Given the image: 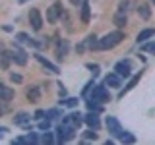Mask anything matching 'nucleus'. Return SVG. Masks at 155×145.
<instances>
[{"label": "nucleus", "instance_id": "nucleus-1", "mask_svg": "<svg viewBox=\"0 0 155 145\" xmlns=\"http://www.w3.org/2000/svg\"><path fill=\"white\" fill-rule=\"evenodd\" d=\"M120 41H124V33L122 31H113L97 43V48H99V50H109V48H114L116 45H120Z\"/></svg>", "mask_w": 155, "mask_h": 145}, {"label": "nucleus", "instance_id": "nucleus-2", "mask_svg": "<svg viewBox=\"0 0 155 145\" xmlns=\"http://www.w3.org/2000/svg\"><path fill=\"white\" fill-rule=\"evenodd\" d=\"M56 134H58V143H66V141H72L76 135V130L70 128V126L66 124H60L56 128Z\"/></svg>", "mask_w": 155, "mask_h": 145}, {"label": "nucleus", "instance_id": "nucleus-3", "mask_svg": "<svg viewBox=\"0 0 155 145\" xmlns=\"http://www.w3.org/2000/svg\"><path fill=\"white\" fill-rule=\"evenodd\" d=\"M91 101H97V103H107V101H110L107 87L105 85H93V95H91Z\"/></svg>", "mask_w": 155, "mask_h": 145}, {"label": "nucleus", "instance_id": "nucleus-4", "mask_svg": "<svg viewBox=\"0 0 155 145\" xmlns=\"http://www.w3.org/2000/svg\"><path fill=\"white\" fill-rule=\"evenodd\" d=\"M62 10H64V8H62V2H54L51 8L47 10V21L48 23H56L58 18L62 16Z\"/></svg>", "mask_w": 155, "mask_h": 145}, {"label": "nucleus", "instance_id": "nucleus-5", "mask_svg": "<svg viewBox=\"0 0 155 145\" xmlns=\"http://www.w3.org/2000/svg\"><path fill=\"white\" fill-rule=\"evenodd\" d=\"M81 122H84V116H81L80 112H72V114H68V116H64V118H62V124L70 126V128H74V130L80 128Z\"/></svg>", "mask_w": 155, "mask_h": 145}, {"label": "nucleus", "instance_id": "nucleus-6", "mask_svg": "<svg viewBox=\"0 0 155 145\" xmlns=\"http://www.w3.org/2000/svg\"><path fill=\"white\" fill-rule=\"evenodd\" d=\"M107 130H109V134L114 135V137H120V134H122V126H120V122L114 116H109V118H107Z\"/></svg>", "mask_w": 155, "mask_h": 145}, {"label": "nucleus", "instance_id": "nucleus-7", "mask_svg": "<svg viewBox=\"0 0 155 145\" xmlns=\"http://www.w3.org/2000/svg\"><path fill=\"white\" fill-rule=\"evenodd\" d=\"M29 23H31V27L35 29V31H41L43 18H41V12H39L37 8H31V12H29Z\"/></svg>", "mask_w": 155, "mask_h": 145}, {"label": "nucleus", "instance_id": "nucleus-8", "mask_svg": "<svg viewBox=\"0 0 155 145\" xmlns=\"http://www.w3.org/2000/svg\"><path fill=\"white\" fill-rule=\"evenodd\" d=\"M12 62H16L18 66H25L27 64V54L25 50H21L18 45H14V50H12Z\"/></svg>", "mask_w": 155, "mask_h": 145}, {"label": "nucleus", "instance_id": "nucleus-9", "mask_svg": "<svg viewBox=\"0 0 155 145\" xmlns=\"http://www.w3.org/2000/svg\"><path fill=\"white\" fill-rule=\"evenodd\" d=\"M114 72L118 76H122V77H128L130 76V72H132V62L130 60H122V62H118V64L114 66Z\"/></svg>", "mask_w": 155, "mask_h": 145}, {"label": "nucleus", "instance_id": "nucleus-10", "mask_svg": "<svg viewBox=\"0 0 155 145\" xmlns=\"http://www.w3.org/2000/svg\"><path fill=\"white\" fill-rule=\"evenodd\" d=\"M12 99H14V89L0 83V103H10Z\"/></svg>", "mask_w": 155, "mask_h": 145}, {"label": "nucleus", "instance_id": "nucleus-11", "mask_svg": "<svg viewBox=\"0 0 155 145\" xmlns=\"http://www.w3.org/2000/svg\"><path fill=\"white\" fill-rule=\"evenodd\" d=\"M35 60L39 62V64H43V66H45L47 70L51 72V74H58V68H56L54 64H51V62H48L45 56H41V54H35Z\"/></svg>", "mask_w": 155, "mask_h": 145}, {"label": "nucleus", "instance_id": "nucleus-12", "mask_svg": "<svg viewBox=\"0 0 155 145\" xmlns=\"http://www.w3.org/2000/svg\"><path fill=\"white\" fill-rule=\"evenodd\" d=\"M84 122L89 126V128H93V130H97L101 126V122H99V118H97V114H93V112H89L87 116H84Z\"/></svg>", "mask_w": 155, "mask_h": 145}, {"label": "nucleus", "instance_id": "nucleus-13", "mask_svg": "<svg viewBox=\"0 0 155 145\" xmlns=\"http://www.w3.org/2000/svg\"><path fill=\"white\" fill-rule=\"evenodd\" d=\"M140 77H142V72H140V74H138V76H134V77H132V79H130V81H128V85H126V87H124V89H122V91H120V93H118V97H120V99H122V97H124L126 93H128V91H130V89H132V87H136V83H138V81H140Z\"/></svg>", "mask_w": 155, "mask_h": 145}, {"label": "nucleus", "instance_id": "nucleus-14", "mask_svg": "<svg viewBox=\"0 0 155 145\" xmlns=\"http://www.w3.org/2000/svg\"><path fill=\"white\" fill-rule=\"evenodd\" d=\"M27 99L31 101V103H39V99H41V91H39V87H29L27 89Z\"/></svg>", "mask_w": 155, "mask_h": 145}, {"label": "nucleus", "instance_id": "nucleus-15", "mask_svg": "<svg viewBox=\"0 0 155 145\" xmlns=\"http://www.w3.org/2000/svg\"><path fill=\"white\" fill-rule=\"evenodd\" d=\"M105 85L109 87H120V76L118 74H109L105 77Z\"/></svg>", "mask_w": 155, "mask_h": 145}, {"label": "nucleus", "instance_id": "nucleus-16", "mask_svg": "<svg viewBox=\"0 0 155 145\" xmlns=\"http://www.w3.org/2000/svg\"><path fill=\"white\" fill-rule=\"evenodd\" d=\"M37 141H39L37 134H29V135H25V137H18V139H14L12 143H37Z\"/></svg>", "mask_w": 155, "mask_h": 145}, {"label": "nucleus", "instance_id": "nucleus-17", "mask_svg": "<svg viewBox=\"0 0 155 145\" xmlns=\"http://www.w3.org/2000/svg\"><path fill=\"white\" fill-rule=\"evenodd\" d=\"M66 54H68V41H60V45H58V48H56V58L62 60Z\"/></svg>", "mask_w": 155, "mask_h": 145}, {"label": "nucleus", "instance_id": "nucleus-18", "mask_svg": "<svg viewBox=\"0 0 155 145\" xmlns=\"http://www.w3.org/2000/svg\"><path fill=\"white\" fill-rule=\"evenodd\" d=\"M89 16H91V10H89V4H87V0H85V2L81 4V21L89 23Z\"/></svg>", "mask_w": 155, "mask_h": 145}, {"label": "nucleus", "instance_id": "nucleus-19", "mask_svg": "<svg viewBox=\"0 0 155 145\" xmlns=\"http://www.w3.org/2000/svg\"><path fill=\"white\" fill-rule=\"evenodd\" d=\"M153 35H155V29H143V31L138 35V43H143V41H147V39H151Z\"/></svg>", "mask_w": 155, "mask_h": 145}, {"label": "nucleus", "instance_id": "nucleus-20", "mask_svg": "<svg viewBox=\"0 0 155 145\" xmlns=\"http://www.w3.org/2000/svg\"><path fill=\"white\" fill-rule=\"evenodd\" d=\"M138 14H140V18H142V19H149V16H151L147 4H140V6H138Z\"/></svg>", "mask_w": 155, "mask_h": 145}, {"label": "nucleus", "instance_id": "nucleus-21", "mask_svg": "<svg viewBox=\"0 0 155 145\" xmlns=\"http://www.w3.org/2000/svg\"><path fill=\"white\" fill-rule=\"evenodd\" d=\"M113 21H114L116 27H124V25H126V14H124V12H118V14L114 16Z\"/></svg>", "mask_w": 155, "mask_h": 145}, {"label": "nucleus", "instance_id": "nucleus-22", "mask_svg": "<svg viewBox=\"0 0 155 145\" xmlns=\"http://www.w3.org/2000/svg\"><path fill=\"white\" fill-rule=\"evenodd\" d=\"M120 141H122V143H134L136 141V137H134V135L132 134H128V132H122V134H120Z\"/></svg>", "mask_w": 155, "mask_h": 145}, {"label": "nucleus", "instance_id": "nucleus-23", "mask_svg": "<svg viewBox=\"0 0 155 145\" xmlns=\"http://www.w3.org/2000/svg\"><path fill=\"white\" fill-rule=\"evenodd\" d=\"M10 60H12V52H2V60H0V66L6 70L8 64H10Z\"/></svg>", "mask_w": 155, "mask_h": 145}, {"label": "nucleus", "instance_id": "nucleus-24", "mask_svg": "<svg viewBox=\"0 0 155 145\" xmlns=\"http://www.w3.org/2000/svg\"><path fill=\"white\" fill-rule=\"evenodd\" d=\"M87 108H89L91 112H101V110H103L99 105H97V101H91V99H89V103H87Z\"/></svg>", "mask_w": 155, "mask_h": 145}, {"label": "nucleus", "instance_id": "nucleus-25", "mask_svg": "<svg viewBox=\"0 0 155 145\" xmlns=\"http://www.w3.org/2000/svg\"><path fill=\"white\" fill-rule=\"evenodd\" d=\"M85 47H89V48H97V37L95 35H89L85 39Z\"/></svg>", "mask_w": 155, "mask_h": 145}, {"label": "nucleus", "instance_id": "nucleus-26", "mask_svg": "<svg viewBox=\"0 0 155 145\" xmlns=\"http://www.w3.org/2000/svg\"><path fill=\"white\" fill-rule=\"evenodd\" d=\"M27 118H29V116H27L25 112H19V114L16 116V118H14V122H16V124H21V126H23V124L27 122Z\"/></svg>", "mask_w": 155, "mask_h": 145}, {"label": "nucleus", "instance_id": "nucleus-27", "mask_svg": "<svg viewBox=\"0 0 155 145\" xmlns=\"http://www.w3.org/2000/svg\"><path fill=\"white\" fill-rule=\"evenodd\" d=\"M60 116V110L52 108V110H47V118H58Z\"/></svg>", "mask_w": 155, "mask_h": 145}, {"label": "nucleus", "instance_id": "nucleus-28", "mask_svg": "<svg viewBox=\"0 0 155 145\" xmlns=\"http://www.w3.org/2000/svg\"><path fill=\"white\" fill-rule=\"evenodd\" d=\"M41 141L43 143H52V141H54V139H52V134H43V137H41Z\"/></svg>", "mask_w": 155, "mask_h": 145}, {"label": "nucleus", "instance_id": "nucleus-29", "mask_svg": "<svg viewBox=\"0 0 155 145\" xmlns=\"http://www.w3.org/2000/svg\"><path fill=\"white\" fill-rule=\"evenodd\" d=\"M66 106H70V108H74V106H78V99H66L64 101Z\"/></svg>", "mask_w": 155, "mask_h": 145}, {"label": "nucleus", "instance_id": "nucleus-30", "mask_svg": "<svg viewBox=\"0 0 155 145\" xmlns=\"http://www.w3.org/2000/svg\"><path fill=\"white\" fill-rule=\"evenodd\" d=\"M16 39H18V41H21V43H29V37L25 35V33H18Z\"/></svg>", "mask_w": 155, "mask_h": 145}, {"label": "nucleus", "instance_id": "nucleus-31", "mask_svg": "<svg viewBox=\"0 0 155 145\" xmlns=\"http://www.w3.org/2000/svg\"><path fill=\"white\" fill-rule=\"evenodd\" d=\"M84 135H85V139H93V141L97 139V134H95V132H91V130H89V132H85Z\"/></svg>", "mask_w": 155, "mask_h": 145}, {"label": "nucleus", "instance_id": "nucleus-32", "mask_svg": "<svg viewBox=\"0 0 155 145\" xmlns=\"http://www.w3.org/2000/svg\"><path fill=\"white\" fill-rule=\"evenodd\" d=\"M87 68H89V70L93 72V76L99 74V66H97V64H87Z\"/></svg>", "mask_w": 155, "mask_h": 145}, {"label": "nucleus", "instance_id": "nucleus-33", "mask_svg": "<svg viewBox=\"0 0 155 145\" xmlns=\"http://www.w3.org/2000/svg\"><path fill=\"white\" fill-rule=\"evenodd\" d=\"M91 87H93V81H89V83L85 85V89L81 91V95H84V97H87V93H89V89H91Z\"/></svg>", "mask_w": 155, "mask_h": 145}, {"label": "nucleus", "instance_id": "nucleus-34", "mask_svg": "<svg viewBox=\"0 0 155 145\" xmlns=\"http://www.w3.org/2000/svg\"><path fill=\"white\" fill-rule=\"evenodd\" d=\"M10 77H12V81H16V83H21V76L19 74H10Z\"/></svg>", "mask_w": 155, "mask_h": 145}, {"label": "nucleus", "instance_id": "nucleus-35", "mask_svg": "<svg viewBox=\"0 0 155 145\" xmlns=\"http://www.w3.org/2000/svg\"><path fill=\"white\" fill-rule=\"evenodd\" d=\"M43 116H47V112H45V110H37V112H35V118H37V120H41Z\"/></svg>", "mask_w": 155, "mask_h": 145}, {"label": "nucleus", "instance_id": "nucleus-36", "mask_svg": "<svg viewBox=\"0 0 155 145\" xmlns=\"http://www.w3.org/2000/svg\"><path fill=\"white\" fill-rule=\"evenodd\" d=\"M48 126H51L48 120H47V122H39V128H41V130H48Z\"/></svg>", "mask_w": 155, "mask_h": 145}, {"label": "nucleus", "instance_id": "nucleus-37", "mask_svg": "<svg viewBox=\"0 0 155 145\" xmlns=\"http://www.w3.org/2000/svg\"><path fill=\"white\" fill-rule=\"evenodd\" d=\"M143 50H149V52H155V45H145Z\"/></svg>", "mask_w": 155, "mask_h": 145}, {"label": "nucleus", "instance_id": "nucleus-38", "mask_svg": "<svg viewBox=\"0 0 155 145\" xmlns=\"http://www.w3.org/2000/svg\"><path fill=\"white\" fill-rule=\"evenodd\" d=\"M70 2H72V4H74V6H81V4H84V2H85V0H70Z\"/></svg>", "mask_w": 155, "mask_h": 145}, {"label": "nucleus", "instance_id": "nucleus-39", "mask_svg": "<svg viewBox=\"0 0 155 145\" xmlns=\"http://www.w3.org/2000/svg\"><path fill=\"white\" fill-rule=\"evenodd\" d=\"M8 132V128H4V126H2V128H0V137H2V134H6Z\"/></svg>", "mask_w": 155, "mask_h": 145}, {"label": "nucleus", "instance_id": "nucleus-40", "mask_svg": "<svg viewBox=\"0 0 155 145\" xmlns=\"http://www.w3.org/2000/svg\"><path fill=\"white\" fill-rule=\"evenodd\" d=\"M27 2V0H19V4H25Z\"/></svg>", "mask_w": 155, "mask_h": 145}, {"label": "nucleus", "instance_id": "nucleus-41", "mask_svg": "<svg viewBox=\"0 0 155 145\" xmlns=\"http://www.w3.org/2000/svg\"><path fill=\"white\" fill-rule=\"evenodd\" d=\"M0 52H2V45H0Z\"/></svg>", "mask_w": 155, "mask_h": 145}, {"label": "nucleus", "instance_id": "nucleus-42", "mask_svg": "<svg viewBox=\"0 0 155 145\" xmlns=\"http://www.w3.org/2000/svg\"><path fill=\"white\" fill-rule=\"evenodd\" d=\"M151 2H153V4H155V0H151Z\"/></svg>", "mask_w": 155, "mask_h": 145}]
</instances>
